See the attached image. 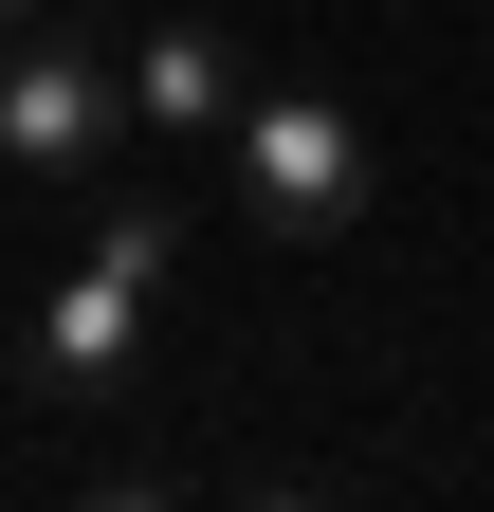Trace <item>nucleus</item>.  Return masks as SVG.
Segmentation results:
<instances>
[{"instance_id": "2", "label": "nucleus", "mask_w": 494, "mask_h": 512, "mask_svg": "<svg viewBox=\"0 0 494 512\" xmlns=\"http://www.w3.org/2000/svg\"><path fill=\"white\" fill-rule=\"evenodd\" d=\"M129 55H74V37H0V183H37V202H92L110 147H129Z\"/></svg>"}, {"instance_id": "4", "label": "nucleus", "mask_w": 494, "mask_h": 512, "mask_svg": "<svg viewBox=\"0 0 494 512\" xmlns=\"http://www.w3.org/2000/svg\"><path fill=\"white\" fill-rule=\"evenodd\" d=\"M238 92H257V55H238L220 19H147L129 37V110L147 128H238Z\"/></svg>"}, {"instance_id": "1", "label": "nucleus", "mask_w": 494, "mask_h": 512, "mask_svg": "<svg viewBox=\"0 0 494 512\" xmlns=\"http://www.w3.org/2000/svg\"><path fill=\"white\" fill-rule=\"evenodd\" d=\"M238 202H257V238H348L366 220V183H385V147H366V110L348 92H293V74H257L238 92Z\"/></svg>"}, {"instance_id": "5", "label": "nucleus", "mask_w": 494, "mask_h": 512, "mask_svg": "<svg viewBox=\"0 0 494 512\" xmlns=\"http://www.w3.org/2000/svg\"><path fill=\"white\" fill-rule=\"evenodd\" d=\"M19 19H55V0H0V37H19Z\"/></svg>"}, {"instance_id": "3", "label": "nucleus", "mask_w": 494, "mask_h": 512, "mask_svg": "<svg viewBox=\"0 0 494 512\" xmlns=\"http://www.w3.org/2000/svg\"><path fill=\"white\" fill-rule=\"evenodd\" d=\"M165 256H183V220H165V202L92 220V256L37 293V403H110V384H129L147 311H165Z\"/></svg>"}]
</instances>
